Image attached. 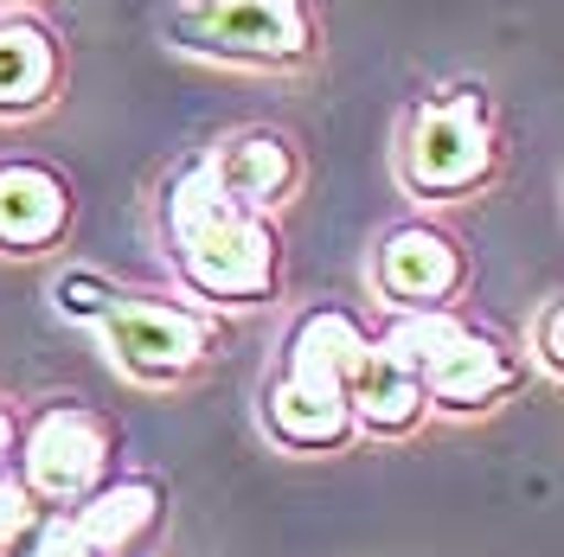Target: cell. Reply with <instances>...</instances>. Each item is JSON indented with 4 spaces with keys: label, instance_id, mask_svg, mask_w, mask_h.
<instances>
[{
    "label": "cell",
    "instance_id": "1",
    "mask_svg": "<svg viewBox=\"0 0 564 557\" xmlns=\"http://www.w3.org/2000/svg\"><path fill=\"white\" fill-rule=\"evenodd\" d=\"M167 250H174V276L199 302H270L282 276V238L270 218L231 206L225 186L199 154L193 167H180L167 186Z\"/></svg>",
    "mask_w": 564,
    "mask_h": 557
},
{
    "label": "cell",
    "instance_id": "2",
    "mask_svg": "<svg viewBox=\"0 0 564 557\" xmlns=\"http://www.w3.org/2000/svg\"><path fill=\"white\" fill-rule=\"evenodd\" d=\"M494 167H500V135H494V109L481 84H456L404 116L398 179L417 199H462L488 186Z\"/></svg>",
    "mask_w": 564,
    "mask_h": 557
},
{
    "label": "cell",
    "instance_id": "3",
    "mask_svg": "<svg viewBox=\"0 0 564 557\" xmlns=\"http://www.w3.org/2000/svg\"><path fill=\"white\" fill-rule=\"evenodd\" d=\"M379 340L417 372L423 397L443 404V411H488L494 397H507V384H513V359L494 347L488 334H475L456 308L398 314Z\"/></svg>",
    "mask_w": 564,
    "mask_h": 557
},
{
    "label": "cell",
    "instance_id": "4",
    "mask_svg": "<svg viewBox=\"0 0 564 557\" xmlns=\"http://www.w3.org/2000/svg\"><path fill=\"white\" fill-rule=\"evenodd\" d=\"M167 33L218 65L289 70L315 52V13L308 0H186Z\"/></svg>",
    "mask_w": 564,
    "mask_h": 557
},
{
    "label": "cell",
    "instance_id": "5",
    "mask_svg": "<svg viewBox=\"0 0 564 557\" xmlns=\"http://www.w3.org/2000/svg\"><path fill=\"white\" fill-rule=\"evenodd\" d=\"M97 334H104L109 359L135 384H180L212 352V320L186 302H167V295H116L109 314L97 320Z\"/></svg>",
    "mask_w": 564,
    "mask_h": 557
},
{
    "label": "cell",
    "instance_id": "6",
    "mask_svg": "<svg viewBox=\"0 0 564 557\" xmlns=\"http://www.w3.org/2000/svg\"><path fill=\"white\" fill-rule=\"evenodd\" d=\"M468 282V263L449 231L436 225H398L386 244L372 250V288L398 314H436L449 308Z\"/></svg>",
    "mask_w": 564,
    "mask_h": 557
},
{
    "label": "cell",
    "instance_id": "7",
    "mask_svg": "<svg viewBox=\"0 0 564 557\" xmlns=\"http://www.w3.org/2000/svg\"><path fill=\"white\" fill-rule=\"evenodd\" d=\"M104 461H109V429L104 417H90L84 404H65V411H45L26 436V481L20 488L33 500H84V493L104 481Z\"/></svg>",
    "mask_w": 564,
    "mask_h": 557
},
{
    "label": "cell",
    "instance_id": "8",
    "mask_svg": "<svg viewBox=\"0 0 564 557\" xmlns=\"http://www.w3.org/2000/svg\"><path fill=\"white\" fill-rule=\"evenodd\" d=\"M70 225V186L39 161H0V250L39 256L65 238Z\"/></svg>",
    "mask_w": 564,
    "mask_h": 557
},
{
    "label": "cell",
    "instance_id": "9",
    "mask_svg": "<svg viewBox=\"0 0 564 557\" xmlns=\"http://www.w3.org/2000/svg\"><path fill=\"white\" fill-rule=\"evenodd\" d=\"M206 161H212V174H218V186H225V199L257 211V218H270L295 193V179H302L295 148L276 129H245V135H231L225 148H212Z\"/></svg>",
    "mask_w": 564,
    "mask_h": 557
},
{
    "label": "cell",
    "instance_id": "10",
    "mask_svg": "<svg viewBox=\"0 0 564 557\" xmlns=\"http://www.w3.org/2000/svg\"><path fill=\"white\" fill-rule=\"evenodd\" d=\"M366 327L340 308H315L295 320V334H289V347H282V372L276 379L302 384V391H321V397H347V379L352 365H359V352H366Z\"/></svg>",
    "mask_w": 564,
    "mask_h": 557
},
{
    "label": "cell",
    "instance_id": "11",
    "mask_svg": "<svg viewBox=\"0 0 564 557\" xmlns=\"http://www.w3.org/2000/svg\"><path fill=\"white\" fill-rule=\"evenodd\" d=\"M347 411H352V429H379V436H398L430 411L417 372L386 347V340H366L359 365L347 379Z\"/></svg>",
    "mask_w": 564,
    "mask_h": 557
},
{
    "label": "cell",
    "instance_id": "12",
    "mask_svg": "<svg viewBox=\"0 0 564 557\" xmlns=\"http://www.w3.org/2000/svg\"><path fill=\"white\" fill-rule=\"evenodd\" d=\"M58 45L52 33L26 20V13H7L0 20V122H20L58 97Z\"/></svg>",
    "mask_w": 564,
    "mask_h": 557
},
{
    "label": "cell",
    "instance_id": "13",
    "mask_svg": "<svg viewBox=\"0 0 564 557\" xmlns=\"http://www.w3.org/2000/svg\"><path fill=\"white\" fill-rule=\"evenodd\" d=\"M154 488H141V481H122V488H104V493H84V506L70 513V532H77V545L90 557H116L129 551L141 532L154 525Z\"/></svg>",
    "mask_w": 564,
    "mask_h": 557
},
{
    "label": "cell",
    "instance_id": "14",
    "mask_svg": "<svg viewBox=\"0 0 564 557\" xmlns=\"http://www.w3.org/2000/svg\"><path fill=\"white\" fill-rule=\"evenodd\" d=\"M39 532V500L13 474H0V557H13Z\"/></svg>",
    "mask_w": 564,
    "mask_h": 557
},
{
    "label": "cell",
    "instance_id": "15",
    "mask_svg": "<svg viewBox=\"0 0 564 557\" xmlns=\"http://www.w3.org/2000/svg\"><path fill=\"white\" fill-rule=\"evenodd\" d=\"M52 295H58V314H70V320H90V327H97V320L109 314V302H116V288H109L104 276H65Z\"/></svg>",
    "mask_w": 564,
    "mask_h": 557
},
{
    "label": "cell",
    "instance_id": "16",
    "mask_svg": "<svg viewBox=\"0 0 564 557\" xmlns=\"http://www.w3.org/2000/svg\"><path fill=\"white\" fill-rule=\"evenodd\" d=\"M532 347H539V365H545V379H558V372H564V308H558V295L539 308Z\"/></svg>",
    "mask_w": 564,
    "mask_h": 557
},
{
    "label": "cell",
    "instance_id": "17",
    "mask_svg": "<svg viewBox=\"0 0 564 557\" xmlns=\"http://www.w3.org/2000/svg\"><path fill=\"white\" fill-rule=\"evenodd\" d=\"M7 461H13V417L0 411V468H7Z\"/></svg>",
    "mask_w": 564,
    "mask_h": 557
}]
</instances>
